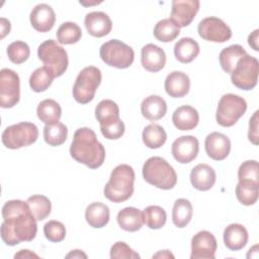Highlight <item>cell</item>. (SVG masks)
Returning a JSON list of instances; mask_svg holds the SVG:
<instances>
[{
  "label": "cell",
  "instance_id": "obj_1",
  "mask_svg": "<svg viewBox=\"0 0 259 259\" xmlns=\"http://www.w3.org/2000/svg\"><path fill=\"white\" fill-rule=\"evenodd\" d=\"M2 218L0 234L6 245L15 246L21 242H30L35 238L36 220L26 201L20 199L6 201L2 207Z\"/></svg>",
  "mask_w": 259,
  "mask_h": 259
},
{
  "label": "cell",
  "instance_id": "obj_2",
  "mask_svg": "<svg viewBox=\"0 0 259 259\" xmlns=\"http://www.w3.org/2000/svg\"><path fill=\"white\" fill-rule=\"evenodd\" d=\"M70 155L78 163L90 169L99 168L105 160V149L89 127H80L74 133Z\"/></svg>",
  "mask_w": 259,
  "mask_h": 259
},
{
  "label": "cell",
  "instance_id": "obj_3",
  "mask_svg": "<svg viewBox=\"0 0 259 259\" xmlns=\"http://www.w3.org/2000/svg\"><path fill=\"white\" fill-rule=\"evenodd\" d=\"M135 171L127 164L117 165L110 174L103 189L104 196L115 203L127 200L134 193Z\"/></svg>",
  "mask_w": 259,
  "mask_h": 259
},
{
  "label": "cell",
  "instance_id": "obj_4",
  "mask_svg": "<svg viewBox=\"0 0 259 259\" xmlns=\"http://www.w3.org/2000/svg\"><path fill=\"white\" fill-rule=\"evenodd\" d=\"M95 117L105 139L117 140L124 134V123L119 117L118 105L113 100H101L95 107Z\"/></svg>",
  "mask_w": 259,
  "mask_h": 259
},
{
  "label": "cell",
  "instance_id": "obj_5",
  "mask_svg": "<svg viewBox=\"0 0 259 259\" xmlns=\"http://www.w3.org/2000/svg\"><path fill=\"white\" fill-rule=\"evenodd\" d=\"M142 172L146 182L160 189H172L177 183V174L174 168L162 157L149 158L144 163Z\"/></svg>",
  "mask_w": 259,
  "mask_h": 259
},
{
  "label": "cell",
  "instance_id": "obj_6",
  "mask_svg": "<svg viewBox=\"0 0 259 259\" xmlns=\"http://www.w3.org/2000/svg\"><path fill=\"white\" fill-rule=\"evenodd\" d=\"M37 57L54 76V78L62 76L69 65L68 54L56 40L48 39L41 42L37 48Z\"/></svg>",
  "mask_w": 259,
  "mask_h": 259
},
{
  "label": "cell",
  "instance_id": "obj_7",
  "mask_svg": "<svg viewBox=\"0 0 259 259\" xmlns=\"http://www.w3.org/2000/svg\"><path fill=\"white\" fill-rule=\"evenodd\" d=\"M101 71L97 67L88 66L82 69L73 86L74 99L81 104H86L92 101L95 92L101 83Z\"/></svg>",
  "mask_w": 259,
  "mask_h": 259
},
{
  "label": "cell",
  "instance_id": "obj_8",
  "mask_svg": "<svg viewBox=\"0 0 259 259\" xmlns=\"http://www.w3.org/2000/svg\"><path fill=\"white\" fill-rule=\"evenodd\" d=\"M101 60L108 66L117 69H126L135 60L134 50L118 39H110L104 42L99 50Z\"/></svg>",
  "mask_w": 259,
  "mask_h": 259
},
{
  "label": "cell",
  "instance_id": "obj_9",
  "mask_svg": "<svg viewBox=\"0 0 259 259\" xmlns=\"http://www.w3.org/2000/svg\"><path fill=\"white\" fill-rule=\"evenodd\" d=\"M246 110L247 102L243 97L233 93L225 94L221 97L218 104L217 122L224 127L233 126L245 114Z\"/></svg>",
  "mask_w": 259,
  "mask_h": 259
},
{
  "label": "cell",
  "instance_id": "obj_10",
  "mask_svg": "<svg viewBox=\"0 0 259 259\" xmlns=\"http://www.w3.org/2000/svg\"><path fill=\"white\" fill-rule=\"evenodd\" d=\"M1 138L6 148L16 150L35 143L38 138V130L34 123L22 121L7 126L3 131Z\"/></svg>",
  "mask_w": 259,
  "mask_h": 259
},
{
  "label": "cell",
  "instance_id": "obj_11",
  "mask_svg": "<svg viewBox=\"0 0 259 259\" xmlns=\"http://www.w3.org/2000/svg\"><path fill=\"white\" fill-rule=\"evenodd\" d=\"M258 72V60L250 55H245L238 61L231 73V81L239 89L252 90L257 85Z\"/></svg>",
  "mask_w": 259,
  "mask_h": 259
},
{
  "label": "cell",
  "instance_id": "obj_12",
  "mask_svg": "<svg viewBox=\"0 0 259 259\" xmlns=\"http://www.w3.org/2000/svg\"><path fill=\"white\" fill-rule=\"evenodd\" d=\"M20 99V80L17 73L4 68L0 72V106L11 108Z\"/></svg>",
  "mask_w": 259,
  "mask_h": 259
},
{
  "label": "cell",
  "instance_id": "obj_13",
  "mask_svg": "<svg viewBox=\"0 0 259 259\" xmlns=\"http://www.w3.org/2000/svg\"><path fill=\"white\" fill-rule=\"evenodd\" d=\"M197 31L201 38L212 42H225L232 37L230 26L215 16L205 17L200 20Z\"/></svg>",
  "mask_w": 259,
  "mask_h": 259
},
{
  "label": "cell",
  "instance_id": "obj_14",
  "mask_svg": "<svg viewBox=\"0 0 259 259\" xmlns=\"http://www.w3.org/2000/svg\"><path fill=\"white\" fill-rule=\"evenodd\" d=\"M218 243L208 231H200L191 239V259H214Z\"/></svg>",
  "mask_w": 259,
  "mask_h": 259
},
{
  "label": "cell",
  "instance_id": "obj_15",
  "mask_svg": "<svg viewBox=\"0 0 259 259\" xmlns=\"http://www.w3.org/2000/svg\"><path fill=\"white\" fill-rule=\"evenodd\" d=\"M199 6L198 0H174L172 1L170 19L178 27H185L192 22Z\"/></svg>",
  "mask_w": 259,
  "mask_h": 259
},
{
  "label": "cell",
  "instance_id": "obj_16",
  "mask_svg": "<svg viewBox=\"0 0 259 259\" xmlns=\"http://www.w3.org/2000/svg\"><path fill=\"white\" fill-rule=\"evenodd\" d=\"M198 151L199 142L193 136H181L172 143L171 147L174 159L181 164L192 162L197 157Z\"/></svg>",
  "mask_w": 259,
  "mask_h": 259
},
{
  "label": "cell",
  "instance_id": "obj_17",
  "mask_svg": "<svg viewBox=\"0 0 259 259\" xmlns=\"http://www.w3.org/2000/svg\"><path fill=\"white\" fill-rule=\"evenodd\" d=\"M204 148L207 156L215 161L225 160L231 151L230 139L218 132L208 134L204 141Z\"/></svg>",
  "mask_w": 259,
  "mask_h": 259
},
{
  "label": "cell",
  "instance_id": "obj_18",
  "mask_svg": "<svg viewBox=\"0 0 259 259\" xmlns=\"http://www.w3.org/2000/svg\"><path fill=\"white\" fill-rule=\"evenodd\" d=\"M32 27L39 32L50 31L56 22V14L54 9L46 3L35 5L29 15Z\"/></svg>",
  "mask_w": 259,
  "mask_h": 259
},
{
  "label": "cell",
  "instance_id": "obj_19",
  "mask_svg": "<svg viewBox=\"0 0 259 259\" xmlns=\"http://www.w3.org/2000/svg\"><path fill=\"white\" fill-rule=\"evenodd\" d=\"M141 63L147 71L159 72L165 67L166 54L160 47L154 44H147L141 51Z\"/></svg>",
  "mask_w": 259,
  "mask_h": 259
},
{
  "label": "cell",
  "instance_id": "obj_20",
  "mask_svg": "<svg viewBox=\"0 0 259 259\" xmlns=\"http://www.w3.org/2000/svg\"><path fill=\"white\" fill-rule=\"evenodd\" d=\"M84 24L88 33L95 37L107 35L112 28L110 17L102 11H92L87 13L84 19Z\"/></svg>",
  "mask_w": 259,
  "mask_h": 259
},
{
  "label": "cell",
  "instance_id": "obj_21",
  "mask_svg": "<svg viewBox=\"0 0 259 259\" xmlns=\"http://www.w3.org/2000/svg\"><path fill=\"white\" fill-rule=\"evenodd\" d=\"M217 174L212 167L207 164H197L190 172V182L199 191L209 190L215 183Z\"/></svg>",
  "mask_w": 259,
  "mask_h": 259
},
{
  "label": "cell",
  "instance_id": "obj_22",
  "mask_svg": "<svg viewBox=\"0 0 259 259\" xmlns=\"http://www.w3.org/2000/svg\"><path fill=\"white\" fill-rule=\"evenodd\" d=\"M164 87L170 97L180 98L189 92L190 79L181 71H173L166 77Z\"/></svg>",
  "mask_w": 259,
  "mask_h": 259
},
{
  "label": "cell",
  "instance_id": "obj_23",
  "mask_svg": "<svg viewBox=\"0 0 259 259\" xmlns=\"http://www.w3.org/2000/svg\"><path fill=\"white\" fill-rule=\"evenodd\" d=\"M172 121L179 131H191L199 121L198 111L190 105H181L172 114Z\"/></svg>",
  "mask_w": 259,
  "mask_h": 259
},
{
  "label": "cell",
  "instance_id": "obj_24",
  "mask_svg": "<svg viewBox=\"0 0 259 259\" xmlns=\"http://www.w3.org/2000/svg\"><path fill=\"white\" fill-rule=\"evenodd\" d=\"M225 246L232 251L243 249L248 242V231L241 224L229 225L223 234Z\"/></svg>",
  "mask_w": 259,
  "mask_h": 259
},
{
  "label": "cell",
  "instance_id": "obj_25",
  "mask_svg": "<svg viewBox=\"0 0 259 259\" xmlns=\"http://www.w3.org/2000/svg\"><path fill=\"white\" fill-rule=\"evenodd\" d=\"M141 112L145 118L151 121L159 120L167 112V103L159 95H150L142 101Z\"/></svg>",
  "mask_w": 259,
  "mask_h": 259
},
{
  "label": "cell",
  "instance_id": "obj_26",
  "mask_svg": "<svg viewBox=\"0 0 259 259\" xmlns=\"http://www.w3.org/2000/svg\"><path fill=\"white\" fill-rule=\"evenodd\" d=\"M116 220L118 226L126 232H137L144 225L143 212L133 206H127L119 210Z\"/></svg>",
  "mask_w": 259,
  "mask_h": 259
},
{
  "label": "cell",
  "instance_id": "obj_27",
  "mask_svg": "<svg viewBox=\"0 0 259 259\" xmlns=\"http://www.w3.org/2000/svg\"><path fill=\"white\" fill-rule=\"evenodd\" d=\"M109 207L99 201L90 203L85 210V220L87 224L95 229L105 227L109 222Z\"/></svg>",
  "mask_w": 259,
  "mask_h": 259
},
{
  "label": "cell",
  "instance_id": "obj_28",
  "mask_svg": "<svg viewBox=\"0 0 259 259\" xmlns=\"http://www.w3.org/2000/svg\"><path fill=\"white\" fill-rule=\"evenodd\" d=\"M199 45L191 37H182L174 46L175 58L182 64L192 62L199 54Z\"/></svg>",
  "mask_w": 259,
  "mask_h": 259
},
{
  "label": "cell",
  "instance_id": "obj_29",
  "mask_svg": "<svg viewBox=\"0 0 259 259\" xmlns=\"http://www.w3.org/2000/svg\"><path fill=\"white\" fill-rule=\"evenodd\" d=\"M36 114L40 121L46 124H54L59 122L62 116V108L54 99H44L36 108Z\"/></svg>",
  "mask_w": 259,
  "mask_h": 259
},
{
  "label": "cell",
  "instance_id": "obj_30",
  "mask_svg": "<svg viewBox=\"0 0 259 259\" xmlns=\"http://www.w3.org/2000/svg\"><path fill=\"white\" fill-rule=\"evenodd\" d=\"M245 55H247V53L241 45H232L223 49L219 55L222 69L226 73L231 74L236 67L238 61Z\"/></svg>",
  "mask_w": 259,
  "mask_h": 259
},
{
  "label": "cell",
  "instance_id": "obj_31",
  "mask_svg": "<svg viewBox=\"0 0 259 259\" xmlns=\"http://www.w3.org/2000/svg\"><path fill=\"white\" fill-rule=\"evenodd\" d=\"M193 208L191 202L186 198L175 200L172 209V221L177 228L186 227L192 219Z\"/></svg>",
  "mask_w": 259,
  "mask_h": 259
},
{
  "label": "cell",
  "instance_id": "obj_32",
  "mask_svg": "<svg viewBox=\"0 0 259 259\" xmlns=\"http://www.w3.org/2000/svg\"><path fill=\"white\" fill-rule=\"evenodd\" d=\"M142 138L144 144L149 149H159L165 144L167 140V134L161 125L157 123H151L144 128Z\"/></svg>",
  "mask_w": 259,
  "mask_h": 259
},
{
  "label": "cell",
  "instance_id": "obj_33",
  "mask_svg": "<svg viewBox=\"0 0 259 259\" xmlns=\"http://www.w3.org/2000/svg\"><path fill=\"white\" fill-rule=\"evenodd\" d=\"M26 203L36 221L47 219L52 210L51 200L41 194H34L26 199Z\"/></svg>",
  "mask_w": 259,
  "mask_h": 259
},
{
  "label": "cell",
  "instance_id": "obj_34",
  "mask_svg": "<svg viewBox=\"0 0 259 259\" xmlns=\"http://www.w3.org/2000/svg\"><path fill=\"white\" fill-rule=\"evenodd\" d=\"M153 33L159 41L170 42L179 35L180 27H178L170 18H164L156 23Z\"/></svg>",
  "mask_w": 259,
  "mask_h": 259
},
{
  "label": "cell",
  "instance_id": "obj_35",
  "mask_svg": "<svg viewBox=\"0 0 259 259\" xmlns=\"http://www.w3.org/2000/svg\"><path fill=\"white\" fill-rule=\"evenodd\" d=\"M68 137V128L63 122L46 124L44 127V140L52 147L63 145Z\"/></svg>",
  "mask_w": 259,
  "mask_h": 259
},
{
  "label": "cell",
  "instance_id": "obj_36",
  "mask_svg": "<svg viewBox=\"0 0 259 259\" xmlns=\"http://www.w3.org/2000/svg\"><path fill=\"white\" fill-rule=\"evenodd\" d=\"M56 35L58 42L62 45H73L80 40L82 30L77 23L67 21L59 26Z\"/></svg>",
  "mask_w": 259,
  "mask_h": 259
},
{
  "label": "cell",
  "instance_id": "obj_37",
  "mask_svg": "<svg viewBox=\"0 0 259 259\" xmlns=\"http://www.w3.org/2000/svg\"><path fill=\"white\" fill-rule=\"evenodd\" d=\"M259 184L251 181H239L236 186V197L244 205H253L259 195Z\"/></svg>",
  "mask_w": 259,
  "mask_h": 259
},
{
  "label": "cell",
  "instance_id": "obj_38",
  "mask_svg": "<svg viewBox=\"0 0 259 259\" xmlns=\"http://www.w3.org/2000/svg\"><path fill=\"white\" fill-rule=\"evenodd\" d=\"M144 224L152 230H158L164 227L167 221L165 209L159 205H149L143 210Z\"/></svg>",
  "mask_w": 259,
  "mask_h": 259
},
{
  "label": "cell",
  "instance_id": "obj_39",
  "mask_svg": "<svg viewBox=\"0 0 259 259\" xmlns=\"http://www.w3.org/2000/svg\"><path fill=\"white\" fill-rule=\"evenodd\" d=\"M54 79V76L46 67H40L31 73L29 77V86L34 92H44L52 85Z\"/></svg>",
  "mask_w": 259,
  "mask_h": 259
},
{
  "label": "cell",
  "instance_id": "obj_40",
  "mask_svg": "<svg viewBox=\"0 0 259 259\" xmlns=\"http://www.w3.org/2000/svg\"><path fill=\"white\" fill-rule=\"evenodd\" d=\"M7 56L8 59L14 64L24 63L30 55L29 47L26 42L22 40H15L7 47Z\"/></svg>",
  "mask_w": 259,
  "mask_h": 259
},
{
  "label": "cell",
  "instance_id": "obj_41",
  "mask_svg": "<svg viewBox=\"0 0 259 259\" xmlns=\"http://www.w3.org/2000/svg\"><path fill=\"white\" fill-rule=\"evenodd\" d=\"M258 171V162L256 160L245 161L239 167L238 179L239 181H251L259 184Z\"/></svg>",
  "mask_w": 259,
  "mask_h": 259
},
{
  "label": "cell",
  "instance_id": "obj_42",
  "mask_svg": "<svg viewBox=\"0 0 259 259\" xmlns=\"http://www.w3.org/2000/svg\"><path fill=\"white\" fill-rule=\"evenodd\" d=\"M45 237L54 243L62 242L66 237V228L65 226L56 220L49 221L44 226Z\"/></svg>",
  "mask_w": 259,
  "mask_h": 259
},
{
  "label": "cell",
  "instance_id": "obj_43",
  "mask_svg": "<svg viewBox=\"0 0 259 259\" xmlns=\"http://www.w3.org/2000/svg\"><path fill=\"white\" fill-rule=\"evenodd\" d=\"M110 258L112 259H136L140 258V255L135 252L126 243L124 242H116L110 248Z\"/></svg>",
  "mask_w": 259,
  "mask_h": 259
},
{
  "label": "cell",
  "instance_id": "obj_44",
  "mask_svg": "<svg viewBox=\"0 0 259 259\" xmlns=\"http://www.w3.org/2000/svg\"><path fill=\"white\" fill-rule=\"evenodd\" d=\"M258 121H259V111L256 110L249 120V132H248V139L255 146L258 145V141H259Z\"/></svg>",
  "mask_w": 259,
  "mask_h": 259
},
{
  "label": "cell",
  "instance_id": "obj_45",
  "mask_svg": "<svg viewBox=\"0 0 259 259\" xmlns=\"http://www.w3.org/2000/svg\"><path fill=\"white\" fill-rule=\"evenodd\" d=\"M258 35H259V29H255L253 32H251L248 36V44L254 51H259L258 47Z\"/></svg>",
  "mask_w": 259,
  "mask_h": 259
},
{
  "label": "cell",
  "instance_id": "obj_46",
  "mask_svg": "<svg viewBox=\"0 0 259 259\" xmlns=\"http://www.w3.org/2000/svg\"><path fill=\"white\" fill-rule=\"evenodd\" d=\"M0 27H1V38H3L10 31V28H11L10 21L8 19L4 18V17H1V19H0Z\"/></svg>",
  "mask_w": 259,
  "mask_h": 259
},
{
  "label": "cell",
  "instance_id": "obj_47",
  "mask_svg": "<svg viewBox=\"0 0 259 259\" xmlns=\"http://www.w3.org/2000/svg\"><path fill=\"white\" fill-rule=\"evenodd\" d=\"M38 258V255L29 251V250H20L18 253L14 255V258Z\"/></svg>",
  "mask_w": 259,
  "mask_h": 259
},
{
  "label": "cell",
  "instance_id": "obj_48",
  "mask_svg": "<svg viewBox=\"0 0 259 259\" xmlns=\"http://www.w3.org/2000/svg\"><path fill=\"white\" fill-rule=\"evenodd\" d=\"M66 258H87V255L82 250H73L66 255Z\"/></svg>",
  "mask_w": 259,
  "mask_h": 259
},
{
  "label": "cell",
  "instance_id": "obj_49",
  "mask_svg": "<svg viewBox=\"0 0 259 259\" xmlns=\"http://www.w3.org/2000/svg\"><path fill=\"white\" fill-rule=\"evenodd\" d=\"M174 258V255L171 254V252L169 250H163L158 252L157 254L153 255V258Z\"/></svg>",
  "mask_w": 259,
  "mask_h": 259
}]
</instances>
